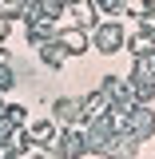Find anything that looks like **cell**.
Masks as SVG:
<instances>
[{
  "mask_svg": "<svg viewBox=\"0 0 155 159\" xmlns=\"http://www.w3.org/2000/svg\"><path fill=\"white\" fill-rule=\"evenodd\" d=\"M56 40H60V48H64L68 56H80V52L92 48V36H88L84 28H64V32H56Z\"/></svg>",
  "mask_w": 155,
  "mask_h": 159,
  "instance_id": "277c9868",
  "label": "cell"
},
{
  "mask_svg": "<svg viewBox=\"0 0 155 159\" xmlns=\"http://www.w3.org/2000/svg\"><path fill=\"white\" fill-rule=\"evenodd\" d=\"M88 36H92V48H96V52H103V56H116L119 48L127 44V36H123V28H119L116 20H99Z\"/></svg>",
  "mask_w": 155,
  "mask_h": 159,
  "instance_id": "6da1fadb",
  "label": "cell"
},
{
  "mask_svg": "<svg viewBox=\"0 0 155 159\" xmlns=\"http://www.w3.org/2000/svg\"><path fill=\"white\" fill-rule=\"evenodd\" d=\"M4 36H8V20L0 16V40H4Z\"/></svg>",
  "mask_w": 155,
  "mask_h": 159,
  "instance_id": "8fae6325",
  "label": "cell"
},
{
  "mask_svg": "<svg viewBox=\"0 0 155 159\" xmlns=\"http://www.w3.org/2000/svg\"><path fill=\"white\" fill-rule=\"evenodd\" d=\"M84 116V103L72 96H60L56 103H52V123H64V127H76V119Z\"/></svg>",
  "mask_w": 155,
  "mask_h": 159,
  "instance_id": "3957f363",
  "label": "cell"
},
{
  "mask_svg": "<svg viewBox=\"0 0 155 159\" xmlns=\"http://www.w3.org/2000/svg\"><path fill=\"white\" fill-rule=\"evenodd\" d=\"M143 8H151V12H155V0H143Z\"/></svg>",
  "mask_w": 155,
  "mask_h": 159,
  "instance_id": "7c38bea8",
  "label": "cell"
},
{
  "mask_svg": "<svg viewBox=\"0 0 155 159\" xmlns=\"http://www.w3.org/2000/svg\"><path fill=\"white\" fill-rule=\"evenodd\" d=\"M64 16L72 20L76 28H84V32H92V28L99 24L96 4H92V0H68V4H64Z\"/></svg>",
  "mask_w": 155,
  "mask_h": 159,
  "instance_id": "7a4b0ae2",
  "label": "cell"
},
{
  "mask_svg": "<svg viewBox=\"0 0 155 159\" xmlns=\"http://www.w3.org/2000/svg\"><path fill=\"white\" fill-rule=\"evenodd\" d=\"M64 56H68V52L60 48V40H56V36H52V40H44V44H40V60H44L48 68H64Z\"/></svg>",
  "mask_w": 155,
  "mask_h": 159,
  "instance_id": "8992f818",
  "label": "cell"
},
{
  "mask_svg": "<svg viewBox=\"0 0 155 159\" xmlns=\"http://www.w3.org/2000/svg\"><path fill=\"white\" fill-rule=\"evenodd\" d=\"M127 48H131L135 56H151V52H155V40L147 36V32H135V36L127 40Z\"/></svg>",
  "mask_w": 155,
  "mask_h": 159,
  "instance_id": "52a82bcc",
  "label": "cell"
},
{
  "mask_svg": "<svg viewBox=\"0 0 155 159\" xmlns=\"http://www.w3.org/2000/svg\"><path fill=\"white\" fill-rule=\"evenodd\" d=\"M12 84H16V76H12V68H8V64H0V96H4V92H8Z\"/></svg>",
  "mask_w": 155,
  "mask_h": 159,
  "instance_id": "30bf717a",
  "label": "cell"
},
{
  "mask_svg": "<svg viewBox=\"0 0 155 159\" xmlns=\"http://www.w3.org/2000/svg\"><path fill=\"white\" fill-rule=\"evenodd\" d=\"M32 159H52V155H48V151H44V155H32Z\"/></svg>",
  "mask_w": 155,
  "mask_h": 159,
  "instance_id": "4fadbf2b",
  "label": "cell"
},
{
  "mask_svg": "<svg viewBox=\"0 0 155 159\" xmlns=\"http://www.w3.org/2000/svg\"><path fill=\"white\" fill-rule=\"evenodd\" d=\"M135 20H139V32H147V36L155 40V12H139Z\"/></svg>",
  "mask_w": 155,
  "mask_h": 159,
  "instance_id": "9c48e42d",
  "label": "cell"
},
{
  "mask_svg": "<svg viewBox=\"0 0 155 159\" xmlns=\"http://www.w3.org/2000/svg\"><path fill=\"white\" fill-rule=\"evenodd\" d=\"M24 135H28V143H40V147H48V143L56 139V123H52V119H40V123H32Z\"/></svg>",
  "mask_w": 155,
  "mask_h": 159,
  "instance_id": "5b68a950",
  "label": "cell"
},
{
  "mask_svg": "<svg viewBox=\"0 0 155 159\" xmlns=\"http://www.w3.org/2000/svg\"><path fill=\"white\" fill-rule=\"evenodd\" d=\"M96 8H103L107 16H123V0H92Z\"/></svg>",
  "mask_w": 155,
  "mask_h": 159,
  "instance_id": "ba28073f",
  "label": "cell"
}]
</instances>
